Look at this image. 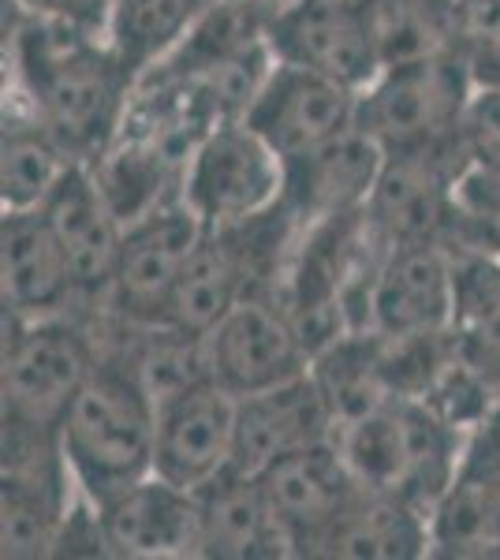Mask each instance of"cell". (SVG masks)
<instances>
[{
    "mask_svg": "<svg viewBox=\"0 0 500 560\" xmlns=\"http://www.w3.org/2000/svg\"><path fill=\"white\" fill-rule=\"evenodd\" d=\"M83 161L20 102H4V161H0V198L4 210H42L45 198Z\"/></svg>",
    "mask_w": 500,
    "mask_h": 560,
    "instance_id": "obj_25",
    "label": "cell"
},
{
    "mask_svg": "<svg viewBox=\"0 0 500 560\" xmlns=\"http://www.w3.org/2000/svg\"><path fill=\"white\" fill-rule=\"evenodd\" d=\"M430 557V516L399 497L359 490L322 538L314 560H418Z\"/></svg>",
    "mask_w": 500,
    "mask_h": 560,
    "instance_id": "obj_21",
    "label": "cell"
},
{
    "mask_svg": "<svg viewBox=\"0 0 500 560\" xmlns=\"http://www.w3.org/2000/svg\"><path fill=\"white\" fill-rule=\"evenodd\" d=\"M213 0H116L108 45L135 75H147L195 31Z\"/></svg>",
    "mask_w": 500,
    "mask_h": 560,
    "instance_id": "obj_27",
    "label": "cell"
},
{
    "mask_svg": "<svg viewBox=\"0 0 500 560\" xmlns=\"http://www.w3.org/2000/svg\"><path fill=\"white\" fill-rule=\"evenodd\" d=\"M467 65L478 86L500 83V0H470Z\"/></svg>",
    "mask_w": 500,
    "mask_h": 560,
    "instance_id": "obj_31",
    "label": "cell"
},
{
    "mask_svg": "<svg viewBox=\"0 0 500 560\" xmlns=\"http://www.w3.org/2000/svg\"><path fill=\"white\" fill-rule=\"evenodd\" d=\"M470 168L463 135L441 147L385 158L377 187L367 202V221L385 247L418 240H452L460 179Z\"/></svg>",
    "mask_w": 500,
    "mask_h": 560,
    "instance_id": "obj_7",
    "label": "cell"
},
{
    "mask_svg": "<svg viewBox=\"0 0 500 560\" xmlns=\"http://www.w3.org/2000/svg\"><path fill=\"white\" fill-rule=\"evenodd\" d=\"M198 557L277 560L292 557L258 475L229 467L198 490Z\"/></svg>",
    "mask_w": 500,
    "mask_h": 560,
    "instance_id": "obj_20",
    "label": "cell"
},
{
    "mask_svg": "<svg viewBox=\"0 0 500 560\" xmlns=\"http://www.w3.org/2000/svg\"><path fill=\"white\" fill-rule=\"evenodd\" d=\"M359 116V90L336 83L329 75H317L311 68L277 60L266 83L258 86L243 120L251 124L272 150L288 161L303 158L336 135L354 128Z\"/></svg>",
    "mask_w": 500,
    "mask_h": 560,
    "instance_id": "obj_11",
    "label": "cell"
},
{
    "mask_svg": "<svg viewBox=\"0 0 500 560\" xmlns=\"http://www.w3.org/2000/svg\"><path fill=\"white\" fill-rule=\"evenodd\" d=\"M460 135H463V147L470 153V165L500 168V83L475 90Z\"/></svg>",
    "mask_w": 500,
    "mask_h": 560,
    "instance_id": "obj_30",
    "label": "cell"
},
{
    "mask_svg": "<svg viewBox=\"0 0 500 560\" xmlns=\"http://www.w3.org/2000/svg\"><path fill=\"white\" fill-rule=\"evenodd\" d=\"M272 57L311 68L354 90L381 71L367 20L354 0H288L269 15Z\"/></svg>",
    "mask_w": 500,
    "mask_h": 560,
    "instance_id": "obj_14",
    "label": "cell"
},
{
    "mask_svg": "<svg viewBox=\"0 0 500 560\" xmlns=\"http://www.w3.org/2000/svg\"><path fill=\"white\" fill-rule=\"evenodd\" d=\"M288 165L247 120H221L187 158L184 198L206 229H232L284 202Z\"/></svg>",
    "mask_w": 500,
    "mask_h": 560,
    "instance_id": "obj_6",
    "label": "cell"
},
{
    "mask_svg": "<svg viewBox=\"0 0 500 560\" xmlns=\"http://www.w3.org/2000/svg\"><path fill=\"white\" fill-rule=\"evenodd\" d=\"M102 553L120 560L198 557V493L158 471L94 504Z\"/></svg>",
    "mask_w": 500,
    "mask_h": 560,
    "instance_id": "obj_16",
    "label": "cell"
},
{
    "mask_svg": "<svg viewBox=\"0 0 500 560\" xmlns=\"http://www.w3.org/2000/svg\"><path fill=\"white\" fill-rule=\"evenodd\" d=\"M449 247L500 255V168L470 165L460 179L456 224Z\"/></svg>",
    "mask_w": 500,
    "mask_h": 560,
    "instance_id": "obj_29",
    "label": "cell"
},
{
    "mask_svg": "<svg viewBox=\"0 0 500 560\" xmlns=\"http://www.w3.org/2000/svg\"><path fill=\"white\" fill-rule=\"evenodd\" d=\"M12 8H23V12L45 15V20H57L63 26H75V31L108 38L116 0H12Z\"/></svg>",
    "mask_w": 500,
    "mask_h": 560,
    "instance_id": "obj_32",
    "label": "cell"
},
{
    "mask_svg": "<svg viewBox=\"0 0 500 560\" xmlns=\"http://www.w3.org/2000/svg\"><path fill=\"white\" fill-rule=\"evenodd\" d=\"M367 20L377 65L396 68L430 57H467L470 0H354Z\"/></svg>",
    "mask_w": 500,
    "mask_h": 560,
    "instance_id": "obj_22",
    "label": "cell"
},
{
    "mask_svg": "<svg viewBox=\"0 0 500 560\" xmlns=\"http://www.w3.org/2000/svg\"><path fill=\"white\" fill-rule=\"evenodd\" d=\"M381 165H385V153L354 124L325 147L288 161L284 206L292 210L299 229L362 213L377 187Z\"/></svg>",
    "mask_w": 500,
    "mask_h": 560,
    "instance_id": "obj_18",
    "label": "cell"
},
{
    "mask_svg": "<svg viewBox=\"0 0 500 560\" xmlns=\"http://www.w3.org/2000/svg\"><path fill=\"white\" fill-rule=\"evenodd\" d=\"M60 445L79 493L90 504H105L108 497L153 475L158 400L124 359H102L60 422Z\"/></svg>",
    "mask_w": 500,
    "mask_h": 560,
    "instance_id": "obj_2",
    "label": "cell"
},
{
    "mask_svg": "<svg viewBox=\"0 0 500 560\" xmlns=\"http://www.w3.org/2000/svg\"><path fill=\"white\" fill-rule=\"evenodd\" d=\"M258 478L266 486L272 516L292 546V557L306 560L317 557L322 538L329 535L344 504L359 490V478H354L336 438L306 445L292 456H280Z\"/></svg>",
    "mask_w": 500,
    "mask_h": 560,
    "instance_id": "obj_15",
    "label": "cell"
},
{
    "mask_svg": "<svg viewBox=\"0 0 500 560\" xmlns=\"http://www.w3.org/2000/svg\"><path fill=\"white\" fill-rule=\"evenodd\" d=\"M202 236H206L202 217L190 210L184 195L168 198L165 206H158V210H150L147 217L127 224L105 318L135 322V325L165 318L172 288H176L187 258L195 255Z\"/></svg>",
    "mask_w": 500,
    "mask_h": 560,
    "instance_id": "obj_8",
    "label": "cell"
},
{
    "mask_svg": "<svg viewBox=\"0 0 500 560\" xmlns=\"http://www.w3.org/2000/svg\"><path fill=\"white\" fill-rule=\"evenodd\" d=\"M251 4H261V8H269V12H277L280 4H288V0H251Z\"/></svg>",
    "mask_w": 500,
    "mask_h": 560,
    "instance_id": "obj_34",
    "label": "cell"
},
{
    "mask_svg": "<svg viewBox=\"0 0 500 560\" xmlns=\"http://www.w3.org/2000/svg\"><path fill=\"white\" fill-rule=\"evenodd\" d=\"M42 210L68 258L71 284H75V314L90 322L105 318L127 224L113 210L90 165L71 168L57 184V191L45 198Z\"/></svg>",
    "mask_w": 500,
    "mask_h": 560,
    "instance_id": "obj_10",
    "label": "cell"
},
{
    "mask_svg": "<svg viewBox=\"0 0 500 560\" xmlns=\"http://www.w3.org/2000/svg\"><path fill=\"white\" fill-rule=\"evenodd\" d=\"M311 374L317 377L333 408L336 433L351 427L354 419H362L367 411H374L377 404H385L388 396H396L385 366V345L370 329L344 332L340 340L317 351Z\"/></svg>",
    "mask_w": 500,
    "mask_h": 560,
    "instance_id": "obj_26",
    "label": "cell"
},
{
    "mask_svg": "<svg viewBox=\"0 0 500 560\" xmlns=\"http://www.w3.org/2000/svg\"><path fill=\"white\" fill-rule=\"evenodd\" d=\"M430 557H500V467L470 448L430 512Z\"/></svg>",
    "mask_w": 500,
    "mask_h": 560,
    "instance_id": "obj_23",
    "label": "cell"
},
{
    "mask_svg": "<svg viewBox=\"0 0 500 560\" xmlns=\"http://www.w3.org/2000/svg\"><path fill=\"white\" fill-rule=\"evenodd\" d=\"M4 318L75 314V284L45 210H4Z\"/></svg>",
    "mask_w": 500,
    "mask_h": 560,
    "instance_id": "obj_19",
    "label": "cell"
},
{
    "mask_svg": "<svg viewBox=\"0 0 500 560\" xmlns=\"http://www.w3.org/2000/svg\"><path fill=\"white\" fill-rule=\"evenodd\" d=\"M449 337L460 363L500 393V255L456 250V303Z\"/></svg>",
    "mask_w": 500,
    "mask_h": 560,
    "instance_id": "obj_24",
    "label": "cell"
},
{
    "mask_svg": "<svg viewBox=\"0 0 500 560\" xmlns=\"http://www.w3.org/2000/svg\"><path fill=\"white\" fill-rule=\"evenodd\" d=\"M467 448H470V453H478L481 459H489L493 467H500V393H497V400L489 404L481 427L470 433Z\"/></svg>",
    "mask_w": 500,
    "mask_h": 560,
    "instance_id": "obj_33",
    "label": "cell"
},
{
    "mask_svg": "<svg viewBox=\"0 0 500 560\" xmlns=\"http://www.w3.org/2000/svg\"><path fill=\"white\" fill-rule=\"evenodd\" d=\"M139 75L102 34L15 8L12 102L34 113L71 158L90 161L120 135Z\"/></svg>",
    "mask_w": 500,
    "mask_h": 560,
    "instance_id": "obj_1",
    "label": "cell"
},
{
    "mask_svg": "<svg viewBox=\"0 0 500 560\" xmlns=\"http://www.w3.org/2000/svg\"><path fill=\"white\" fill-rule=\"evenodd\" d=\"M75 509L4 486V501H0V541H4V557L45 560L63 553V535H68V523L75 516Z\"/></svg>",
    "mask_w": 500,
    "mask_h": 560,
    "instance_id": "obj_28",
    "label": "cell"
},
{
    "mask_svg": "<svg viewBox=\"0 0 500 560\" xmlns=\"http://www.w3.org/2000/svg\"><path fill=\"white\" fill-rule=\"evenodd\" d=\"M235 467L261 475L280 456L336 438V419L317 377L306 374L251 396H235Z\"/></svg>",
    "mask_w": 500,
    "mask_h": 560,
    "instance_id": "obj_17",
    "label": "cell"
},
{
    "mask_svg": "<svg viewBox=\"0 0 500 560\" xmlns=\"http://www.w3.org/2000/svg\"><path fill=\"white\" fill-rule=\"evenodd\" d=\"M456 303V250L441 240L388 247L370 288L367 329L385 340L449 332Z\"/></svg>",
    "mask_w": 500,
    "mask_h": 560,
    "instance_id": "obj_12",
    "label": "cell"
},
{
    "mask_svg": "<svg viewBox=\"0 0 500 560\" xmlns=\"http://www.w3.org/2000/svg\"><path fill=\"white\" fill-rule=\"evenodd\" d=\"M206 374L232 396L261 388L311 370V348L277 295H247L235 311L202 340Z\"/></svg>",
    "mask_w": 500,
    "mask_h": 560,
    "instance_id": "obj_9",
    "label": "cell"
},
{
    "mask_svg": "<svg viewBox=\"0 0 500 560\" xmlns=\"http://www.w3.org/2000/svg\"><path fill=\"white\" fill-rule=\"evenodd\" d=\"M235 404L209 374L161 400L153 471L198 493L235 467Z\"/></svg>",
    "mask_w": 500,
    "mask_h": 560,
    "instance_id": "obj_13",
    "label": "cell"
},
{
    "mask_svg": "<svg viewBox=\"0 0 500 560\" xmlns=\"http://www.w3.org/2000/svg\"><path fill=\"white\" fill-rule=\"evenodd\" d=\"M362 486L422 509L426 516L456 478L467 433L415 396H388L336 433Z\"/></svg>",
    "mask_w": 500,
    "mask_h": 560,
    "instance_id": "obj_3",
    "label": "cell"
},
{
    "mask_svg": "<svg viewBox=\"0 0 500 560\" xmlns=\"http://www.w3.org/2000/svg\"><path fill=\"white\" fill-rule=\"evenodd\" d=\"M478 79L467 57H430L381 68L374 83L359 90V124L385 158L460 139L463 116Z\"/></svg>",
    "mask_w": 500,
    "mask_h": 560,
    "instance_id": "obj_5",
    "label": "cell"
},
{
    "mask_svg": "<svg viewBox=\"0 0 500 560\" xmlns=\"http://www.w3.org/2000/svg\"><path fill=\"white\" fill-rule=\"evenodd\" d=\"M102 359V332L83 314L4 318V419L60 430Z\"/></svg>",
    "mask_w": 500,
    "mask_h": 560,
    "instance_id": "obj_4",
    "label": "cell"
}]
</instances>
